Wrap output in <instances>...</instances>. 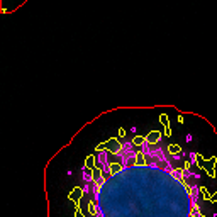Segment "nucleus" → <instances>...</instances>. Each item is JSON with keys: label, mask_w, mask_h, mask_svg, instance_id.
I'll list each match as a JSON object with an SVG mask.
<instances>
[{"label": "nucleus", "mask_w": 217, "mask_h": 217, "mask_svg": "<svg viewBox=\"0 0 217 217\" xmlns=\"http://www.w3.org/2000/svg\"><path fill=\"white\" fill-rule=\"evenodd\" d=\"M80 192L82 217H210L193 163L160 134L99 149L82 168Z\"/></svg>", "instance_id": "f257e3e1"}]
</instances>
